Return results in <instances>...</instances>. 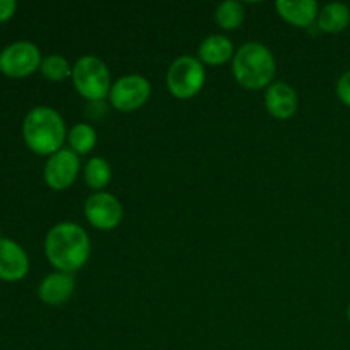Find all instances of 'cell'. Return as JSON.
<instances>
[{
  "mask_svg": "<svg viewBox=\"0 0 350 350\" xmlns=\"http://www.w3.org/2000/svg\"><path fill=\"white\" fill-rule=\"evenodd\" d=\"M44 255L57 272L74 273L91 256V239L84 228L75 222H60L44 238Z\"/></svg>",
  "mask_w": 350,
  "mask_h": 350,
  "instance_id": "cell-1",
  "label": "cell"
},
{
  "mask_svg": "<svg viewBox=\"0 0 350 350\" xmlns=\"http://www.w3.org/2000/svg\"><path fill=\"white\" fill-rule=\"evenodd\" d=\"M67 135L64 118L50 106H36L24 116L23 139L38 156L50 157L64 149Z\"/></svg>",
  "mask_w": 350,
  "mask_h": 350,
  "instance_id": "cell-2",
  "label": "cell"
},
{
  "mask_svg": "<svg viewBox=\"0 0 350 350\" xmlns=\"http://www.w3.org/2000/svg\"><path fill=\"white\" fill-rule=\"evenodd\" d=\"M275 70L277 65L272 51L256 41L243 44L232 58V75L236 82L250 91L272 85Z\"/></svg>",
  "mask_w": 350,
  "mask_h": 350,
  "instance_id": "cell-3",
  "label": "cell"
},
{
  "mask_svg": "<svg viewBox=\"0 0 350 350\" xmlns=\"http://www.w3.org/2000/svg\"><path fill=\"white\" fill-rule=\"evenodd\" d=\"M72 82L79 94L91 103L103 101L111 91V74L108 65L94 55L79 58L72 70Z\"/></svg>",
  "mask_w": 350,
  "mask_h": 350,
  "instance_id": "cell-4",
  "label": "cell"
},
{
  "mask_svg": "<svg viewBox=\"0 0 350 350\" xmlns=\"http://www.w3.org/2000/svg\"><path fill=\"white\" fill-rule=\"evenodd\" d=\"M205 68L198 58L183 55L167 68L166 84L176 99H191L202 91L205 84Z\"/></svg>",
  "mask_w": 350,
  "mask_h": 350,
  "instance_id": "cell-5",
  "label": "cell"
},
{
  "mask_svg": "<svg viewBox=\"0 0 350 350\" xmlns=\"http://www.w3.org/2000/svg\"><path fill=\"white\" fill-rule=\"evenodd\" d=\"M41 57L40 48L31 41H14L0 51V72L10 79H23L40 70Z\"/></svg>",
  "mask_w": 350,
  "mask_h": 350,
  "instance_id": "cell-6",
  "label": "cell"
},
{
  "mask_svg": "<svg viewBox=\"0 0 350 350\" xmlns=\"http://www.w3.org/2000/svg\"><path fill=\"white\" fill-rule=\"evenodd\" d=\"M150 82L144 75H125L120 77L109 91V103L116 111L132 113L142 108L150 98Z\"/></svg>",
  "mask_w": 350,
  "mask_h": 350,
  "instance_id": "cell-7",
  "label": "cell"
},
{
  "mask_svg": "<svg viewBox=\"0 0 350 350\" xmlns=\"http://www.w3.org/2000/svg\"><path fill=\"white\" fill-rule=\"evenodd\" d=\"M84 214L92 228L99 231H111L122 224L123 205L115 195L108 191H96L85 200Z\"/></svg>",
  "mask_w": 350,
  "mask_h": 350,
  "instance_id": "cell-8",
  "label": "cell"
},
{
  "mask_svg": "<svg viewBox=\"0 0 350 350\" xmlns=\"http://www.w3.org/2000/svg\"><path fill=\"white\" fill-rule=\"evenodd\" d=\"M81 171V159L70 149H62L48 157L43 176L48 187L55 191H64L74 185Z\"/></svg>",
  "mask_w": 350,
  "mask_h": 350,
  "instance_id": "cell-9",
  "label": "cell"
},
{
  "mask_svg": "<svg viewBox=\"0 0 350 350\" xmlns=\"http://www.w3.org/2000/svg\"><path fill=\"white\" fill-rule=\"evenodd\" d=\"M29 272V256L14 239L0 238V280L19 282Z\"/></svg>",
  "mask_w": 350,
  "mask_h": 350,
  "instance_id": "cell-10",
  "label": "cell"
},
{
  "mask_svg": "<svg viewBox=\"0 0 350 350\" xmlns=\"http://www.w3.org/2000/svg\"><path fill=\"white\" fill-rule=\"evenodd\" d=\"M74 293L75 279L72 273H50L38 286V297L48 306H64L72 299Z\"/></svg>",
  "mask_w": 350,
  "mask_h": 350,
  "instance_id": "cell-11",
  "label": "cell"
},
{
  "mask_svg": "<svg viewBox=\"0 0 350 350\" xmlns=\"http://www.w3.org/2000/svg\"><path fill=\"white\" fill-rule=\"evenodd\" d=\"M299 99L293 85L286 82H273L267 88L265 92V108L269 115L277 120H289L296 115Z\"/></svg>",
  "mask_w": 350,
  "mask_h": 350,
  "instance_id": "cell-12",
  "label": "cell"
},
{
  "mask_svg": "<svg viewBox=\"0 0 350 350\" xmlns=\"http://www.w3.org/2000/svg\"><path fill=\"white\" fill-rule=\"evenodd\" d=\"M275 9L286 23L296 27L313 26L320 14V7L314 0H279Z\"/></svg>",
  "mask_w": 350,
  "mask_h": 350,
  "instance_id": "cell-13",
  "label": "cell"
},
{
  "mask_svg": "<svg viewBox=\"0 0 350 350\" xmlns=\"http://www.w3.org/2000/svg\"><path fill=\"white\" fill-rule=\"evenodd\" d=\"M231 58H234V46H232L231 40L222 34H211L198 46V60L204 65L217 67Z\"/></svg>",
  "mask_w": 350,
  "mask_h": 350,
  "instance_id": "cell-14",
  "label": "cell"
},
{
  "mask_svg": "<svg viewBox=\"0 0 350 350\" xmlns=\"http://www.w3.org/2000/svg\"><path fill=\"white\" fill-rule=\"evenodd\" d=\"M318 29L323 33H342L350 24V9L345 3L332 2L321 7L318 14Z\"/></svg>",
  "mask_w": 350,
  "mask_h": 350,
  "instance_id": "cell-15",
  "label": "cell"
},
{
  "mask_svg": "<svg viewBox=\"0 0 350 350\" xmlns=\"http://www.w3.org/2000/svg\"><path fill=\"white\" fill-rule=\"evenodd\" d=\"M111 166L103 157H92L85 163L84 167V181L91 190L103 191L111 181Z\"/></svg>",
  "mask_w": 350,
  "mask_h": 350,
  "instance_id": "cell-16",
  "label": "cell"
},
{
  "mask_svg": "<svg viewBox=\"0 0 350 350\" xmlns=\"http://www.w3.org/2000/svg\"><path fill=\"white\" fill-rule=\"evenodd\" d=\"M67 140L70 150H74L77 156H85V154H89L96 147L98 133L88 123H77V125H74L68 130Z\"/></svg>",
  "mask_w": 350,
  "mask_h": 350,
  "instance_id": "cell-17",
  "label": "cell"
},
{
  "mask_svg": "<svg viewBox=\"0 0 350 350\" xmlns=\"http://www.w3.org/2000/svg\"><path fill=\"white\" fill-rule=\"evenodd\" d=\"M246 10L241 2L236 0H226L215 10V23L224 31H234L245 23Z\"/></svg>",
  "mask_w": 350,
  "mask_h": 350,
  "instance_id": "cell-18",
  "label": "cell"
},
{
  "mask_svg": "<svg viewBox=\"0 0 350 350\" xmlns=\"http://www.w3.org/2000/svg\"><path fill=\"white\" fill-rule=\"evenodd\" d=\"M72 70L74 67L70 65V62L62 55H50V57L43 58L40 67L41 75L50 82H64L65 79L72 77Z\"/></svg>",
  "mask_w": 350,
  "mask_h": 350,
  "instance_id": "cell-19",
  "label": "cell"
},
{
  "mask_svg": "<svg viewBox=\"0 0 350 350\" xmlns=\"http://www.w3.org/2000/svg\"><path fill=\"white\" fill-rule=\"evenodd\" d=\"M337 96L345 106L350 108V70L345 72L337 82Z\"/></svg>",
  "mask_w": 350,
  "mask_h": 350,
  "instance_id": "cell-20",
  "label": "cell"
},
{
  "mask_svg": "<svg viewBox=\"0 0 350 350\" xmlns=\"http://www.w3.org/2000/svg\"><path fill=\"white\" fill-rule=\"evenodd\" d=\"M17 10V3L14 0H0V23H7L12 19Z\"/></svg>",
  "mask_w": 350,
  "mask_h": 350,
  "instance_id": "cell-21",
  "label": "cell"
},
{
  "mask_svg": "<svg viewBox=\"0 0 350 350\" xmlns=\"http://www.w3.org/2000/svg\"><path fill=\"white\" fill-rule=\"evenodd\" d=\"M347 318H349V323H350V306H349V311H347Z\"/></svg>",
  "mask_w": 350,
  "mask_h": 350,
  "instance_id": "cell-22",
  "label": "cell"
}]
</instances>
